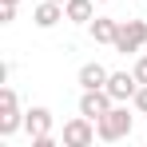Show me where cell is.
<instances>
[{"label": "cell", "mask_w": 147, "mask_h": 147, "mask_svg": "<svg viewBox=\"0 0 147 147\" xmlns=\"http://www.w3.org/2000/svg\"><path fill=\"white\" fill-rule=\"evenodd\" d=\"M64 12H68L72 24H92L96 20V0H68Z\"/></svg>", "instance_id": "obj_11"}, {"label": "cell", "mask_w": 147, "mask_h": 147, "mask_svg": "<svg viewBox=\"0 0 147 147\" xmlns=\"http://www.w3.org/2000/svg\"><path fill=\"white\" fill-rule=\"evenodd\" d=\"M131 103H135V111H143V115H147V84H139V92H135Z\"/></svg>", "instance_id": "obj_12"}, {"label": "cell", "mask_w": 147, "mask_h": 147, "mask_svg": "<svg viewBox=\"0 0 147 147\" xmlns=\"http://www.w3.org/2000/svg\"><path fill=\"white\" fill-rule=\"evenodd\" d=\"M96 131H99V139H103V143H119V139H127V135H131L127 103H111V107L96 119Z\"/></svg>", "instance_id": "obj_1"}, {"label": "cell", "mask_w": 147, "mask_h": 147, "mask_svg": "<svg viewBox=\"0 0 147 147\" xmlns=\"http://www.w3.org/2000/svg\"><path fill=\"white\" fill-rule=\"evenodd\" d=\"M111 103H115V99H111V92H107V88H88V92L80 96V115L99 119V115H103Z\"/></svg>", "instance_id": "obj_5"}, {"label": "cell", "mask_w": 147, "mask_h": 147, "mask_svg": "<svg viewBox=\"0 0 147 147\" xmlns=\"http://www.w3.org/2000/svg\"><path fill=\"white\" fill-rule=\"evenodd\" d=\"M115 52H143L147 48V16L143 20H119V36H115Z\"/></svg>", "instance_id": "obj_3"}, {"label": "cell", "mask_w": 147, "mask_h": 147, "mask_svg": "<svg viewBox=\"0 0 147 147\" xmlns=\"http://www.w3.org/2000/svg\"><path fill=\"white\" fill-rule=\"evenodd\" d=\"M4 4H20V0H4Z\"/></svg>", "instance_id": "obj_15"}, {"label": "cell", "mask_w": 147, "mask_h": 147, "mask_svg": "<svg viewBox=\"0 0 147 147\" xmlns=\"http://www.w3.org/2000/svg\"><path fill=\"white\" fill-rule=\"evenodd\" d=\"M60 20H68V12H64V4H56V0H40L36 8H32V24L36 28H56Z\"/></svg>", "instance_id": "obj_7"}, {"label": "cell", "mask_w": 147, "mask_h": 147, "mask_svg": "<svg viewBox=\"0 0 147 147\" xmlns=\"http://www.w3.org/2000/svg\"><path fill=\"white\" fill-rule=\"evenodd\" d=\"M96 4H107V0H96Z\"/></svg>", "instance_id": "obj_17"}, {"label": "cell", "mask_w": 147, "mask_h": 147, "mask_svg": "<svg viewBox=\"0 0 147 147\" xmlns=\"http://www.w3.org/2000/svg\"><path fill=\"white\" fill-rule=\"evenodd\" d=\"M24 127V111H20V99H16V92L4 84L0 88V135L8 139V135H16Z\"/></svg>", "instance_id": "obj_2"}, {"label": "cell", "mask_w": 147, "mask_h": 147, "mask_svg": "<svg viewBox=\"0 0 147 147\" xmlns=\"http://www.w3.org/2000/svg\"><path fill=\"white\" fill-rule=\"evenodd\" d=\"M56 4H68V0H56Z\"/></svg>", "instance_id": "obj_16"}, {"label": "cell", "mask_w": 147, "mask_h": 147, "mask_svg": "<svg viewBox=\"0 0 147 147\" xmlns=\"http://www.w3.org/2000/svg\"><path fill=\"white\" fill-rule=\"evenodd\" d=\"M88 32H92L96 44H115V36H119V20H111V16H96V20L88 24Z\"/></svg>", "instance_id": "obj_9"}, {"label": "cell", "mask_w": 147, "mask_h": 147, "mask_svg": "<svg viewBox=\"0 0 147 147\" xmlns=\"http://www.w3.org/2000/svg\"><path fill=\"white\" fill-rule=\"evenodd\" d=\"M24 131H28V139L52 135V111H48V107H28V111H24Z\"/></svg>", "instance_id": "obj_8"}, {"label": "cell", "mask_w": 147, "mask_h": 147, "mask_svg": "<svg viewBox=\"0 0 147 147\" xmlns=\"http://www.w3.org/2000/svg\"><path fill=\"white\" fill-rule=\"evenodd\" d=\"M12 20H16V4H4L0 8V24H12Z\"/></svg>", "instance_id": "obj_14"}, {"label": "cell", "mask_w": 147, "mask_h": 147, "mask_svg": "<svg viewBox=\"0 0 147 147\" xmlns=\"http://www.w3.org/2000/svg\"><path fill=\"white\" fill-rule=\"evenodd\" d=\"M107 68H103V64H96V60H92V64H84V68H80V76H76V80H80V88H84V92H88V88H107Z\"/></svg>", "instance_id": "obj_10"}, {"label": "cell", "mask_w": 147, "mask_h": 147, "mask_svg": "<svg viewBox=\"0 0 147 147\" xmlns=\"http://www.w3.org/2000/svg\"><path fill=\"white\" fill-rule=\"evenodd\" d=\"M107 92H111V99H115V103L135 99V92H139V80H135V72H111V76H107Z\"/></svg>", "instance_id": "obj_6"}, {"label": "cell", "mask_w": 147, "mask_h": 147, "mask_svg": "<svg viewBox=\"0 0 147 147\" xmlns=\"http://www.w3.org/2000/svg\"><path fill=\"white\" fill-rule=\"evenodd\" d=\"M99 139L96 131V119H88V115H76V119L64 123V147H92Z\"/></svg>", "instance_id": "obj_4"}, {"label": "cell", "mask_w": 147, "mask_h": 147, "mask_svg": "<svg viewBox=\"0 0 147 147\" xmlns=\"http://www.w3.org/2000/svg\"><path fill=\"white\" fill-rule=\"evenodd\" d=\"M131 72H135V80H139V84H147V56H139V60H135V68H131Z\"/></svg>", "instance_id": "obj_13"}]
</instances>
